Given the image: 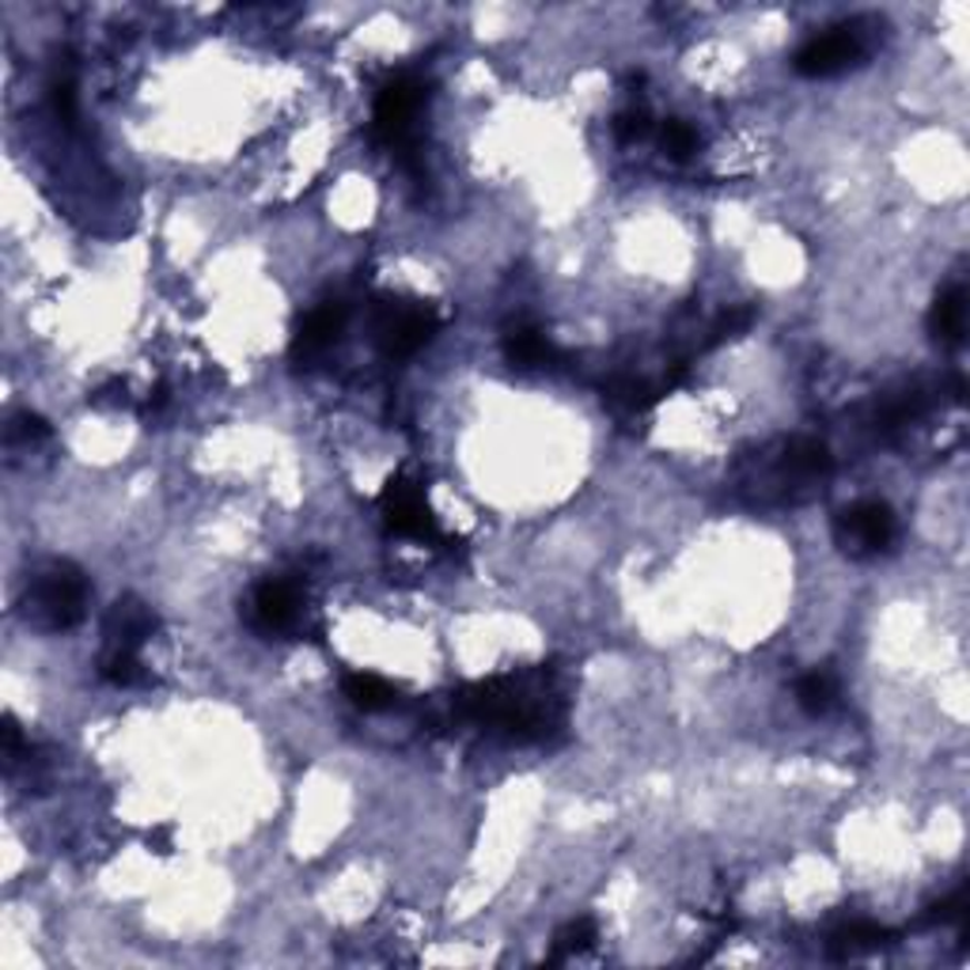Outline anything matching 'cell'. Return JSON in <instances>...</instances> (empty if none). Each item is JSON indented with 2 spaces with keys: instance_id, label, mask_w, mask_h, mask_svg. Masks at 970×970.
<instances>
[{
  "instance_id": "6da1fadb",
  "label": "cell",
  "mask_w": 970,
  "mask_h": 970,
  "mask_svg": "<svg viewBox=\"0 0 970 970\" xmlns=\"http://www.w3.org/2000/svg\"><path fill=\"white\" fill-rule=\"evenodd\" d=\"M88 580L72 561H50L27 588V618L42 630H72L84 618Z\"/></svg>"
},
{
  "instance_id": "7a4b0ae2",
  "label": "cell",
  "mask_w": 970,
  "mask_h": 970,
  "mask_svg": "<svg viewBox=\"0 0 970 970\" xmlns=\"http://www.w3.org/2000/svg\"><path fill=\"white\" fill-rule=\"evenodd\" d=\"M834 539L846 553H876L891 547L894 539V512L883 501H861L846 508L834 523Z\"/></svg>"
},
{
  "instance_id": "3957f363",
  "label": "cell",
  "mask_w": 970,
  "mask_h": 970,
  "mask_svg": "<svg viewBox=\"0 0 970 970\" xmlns=\"http://www.w3.org/2000/svg\"><path fill=\"white\" fill-rule=\"evenodd\" d=\"M380 504L387 516V528L394 534H410V539H429V534H437V520H432L429 504H424V493L413 482L391 478Z\"/></svg>"
},
{
  "instance_id": "277c9868",
  "label": "cell",
  "mask_w": 970,
  "mask_h": 970,
  "mask_svg": "<svg viewBox=\"0 0 970 970\" xmlns=\"http://www.w3.org/2000/svg\"><path fill=\"white\" fill-rule=\"evenodd\" d=\"M857 58H861V39H857L849 27H838V31L823 34V39H811L803 50L797 53V72L811 80L834 77V72L849 69Z\"/></svg>"
},
{
  "instance_id": "5b68a950",
  "label": "cell",
  "mask_w": 970,
  "mask_h": 970,
  "mask_svg": "<svg viewBox=\"0 0 970 970\" xmlns=\"http://www.w3.org/2000/svg\"><path fill=\"white\" fill-rule=\"evenodd\" d=\"M437 334V316L424 308H399L380 322V346L387 357H410Z\"/></svg>"
},
{
  "instance_id": "8992f818",
  "label": "cell",
  "mask_w": 970,
  "mask_h": 970,
  "mask_svg": "<svg viewBox=\"0 0 970 970\" xmlns=\"http://www.w3.org/2000/svg\"><path fill=\"white\" fill-rule=\"evenodd\" d=\"M152 630H156V614L148 611L141 599H133V596L118 599V603L110 607L107 618H103L107 649L137 652L148 641V637H152Z\"/></svg>"
},
{
  "instance_id": "52a82bcc",
  "label": "cell",
  "mask_w": 970,
  "mask_h": 970,
  "mask_svg": "<svg viewBox=\"0 0 970 970\" xmlns=\"http://www.w3.org/2000/svg\"><path fill=\"white\" fill-rule=\"evenodd\" d=\"M418 103H421V88L413 84V80H394L391 88H383L380 103H376V137L387 144L399 141Z\"/></svg>"
},
{
  "instance_id": "ba28073f",
  "label": "cell",
  "mask_w": 970,
  "mask_h": 970,
  "mask_svg": "<svg viewBox=\"0 0 970 970\" xmlns=\"http://www.w3.org/2000/svg\"><path fill=\"white\" fill-rule=\"evenodd\" d=\"M300 614V599H296V588L284 584V580H266L262 588L254 591V622L262 630H289Z\"/></svg>"
},
{
  "instance_id": "9c48e42d",
  "label": "cell",
  "mask_w": 970,
  "mask_h": 970,
  "mask_svg": "<svg viewBox=\"0 0 970 970\" xmlns=\"http://www.w3.org/2000/svg\"><path fill=\"white\" fill-rule=\"evenodd\" d=\"M346 330V308L341 303H322L319 311H311L303 319L300 334H296V357H316L322 349H330Z\"/></svg>"
},
{
  "instance_id": "30bf717a",
  "label": "cell",
  "mask_w": 970,
  "mask_h": 970,
  "mask_svg": "<svg viewBox=\"0 0 970 970\" xmlns=\"http://www.w3.org/2000/svg\"><path fill=\"white\" fill-rule=\"evenodd\" d=\"M929 330L937 341H948V346H959L967 330V292L963 284H951L948 292L937 296L929 311Z\"/></svg>"
},
{
  "instance_id": "8fae6325",
  "label": "cell",
  "mask_w": 970,
  "mask_h": 970,
  "mask_svg": "<svg viewBox=\"0 0 970 970\" xmlns=\"http://www.w3.org/2000/svg\"><path fill=\"white\" fill-rule=\"evenodd\" d=\"M504 357L512 360L516 368H547L550 360L558 357V349L550 346L547 334H539V330L531 327H520L504 338Z\"/></svg>"
},
{
  "instance_id": "7c38bea8",
  "label": "cell",
  "mask_w": 970,
  "mask_h": 970,
  "mask_svg": "<svg viewBox=\"0 0 970 970\" xmlns=\"http://www.w3.org/2000/svg\"><path fill=\"white\" fill-rule=\"evenodd\" d=\"M784 467L792 474H803V478H819V474H830L834 459H830V448L823 440H811V437H797L784 451Z\"/></svg>"
},
{
  "instance_id": "4fadbf2b",
  "label": "cell",
  "mask_w": 970,
  "mask_h": 970,
  "mask_svg": "<svg viewBox=\"0 0 970 970\" xmlns=\"http://www.w3.org/2000/svg\"><path fill=\"white\" fill-rule=\"evenodd\" d=\"M341 687H346V698L364 713H380L394 701V687L380 676H346Z\"/></svg>"
},
{
  "instance_id": "5bb4252c",
  "label": "cell",
  "mask_w": 970,
  "mask_h": 970,
  "mask_svg": "<svg viewBox=\"0 0 970 970\" xmlns=\"http://www.w3.org/2000/svg\"><path fill=\"white\" fill-rule=\"evenodd\" d=\"M838 698V687H834V676H827V671H808L800 682H797V701L803 713L811 717H823L830 706H834Z\"/></svg>"
},
{
  "instance_id": "9a60e30c",
  "label": "cell",
  "mask_w": 970,
  "mask_h": 970,
  "mask_svg": "<svg viewBox=\"0 0 970 970\" xmlns=\"http://www.w3.org/2000/svg\"><path fill=\"white\" fill-rule=\"evenodd\" d=\"M887 937H891L887 929L872 926V921H861V926H849V929L838 932L834 944H830V948H834V956H861V951L883 948Z\"/></svg>"
},
{
  "instance_id": "2e32d148",
  "label": "cell",
  "mask_w": 970,
  "mask_h": 970,
  "mask_svg": "<svg viewBox=\"0 0 970 970\" xmlns=\"http://www.w3.org/2000/svg\"><path fill=\"white\" fill-rule=\"evenodd\" d=\"M99 676L114 687H137L144 682V671L137 663V652H122V649H107L103 652V663H99Z\"/></svg>"
},
{
  "instance_id": "e0dca14e",
  "label": "cell",
  "mask_w": 970,
  "mask_h": 970,
  "mask_svg": "<svg viewBox=\"0 0 970 970\" xmlns=\"http://www.w3.org/2000/svg\"><path fill=\"white\" fill-rule=\"evenodd\" d=\"M591 940H596V921H591V918L569 921V926L558 932V940H553V956L550 959L558 963V959L580 956V951L591 948Z\"/></svg>"
},
{
  "instance_id": "ac0fdd59",
  "label": "cell",
  "mask_w": 970,
  "mask_h": 970,
  "mask_svg": "<svg viewBox=\"0 0 970 970\" xmlns=\"http://www.w3.org/2000/svg\"><path fill=\"white\" fill-rule=\"evenodd\" d=\"M660 144H663V152H668L671 160L682 163V160H690V156L698 152V133L687 122H668V126H663V133H660Z\"/></svg>"
},
{
  "instance_id": "d6986e66",
  "label": "cell",
  "mask_w": 970,
  "mask_h": 970,
  "mask_svg": "<svg viewBox=\"0 0 970 970\" xmlns=\"http://www.w3.org/2000/svg\"><path fill=\"white\" fill-rule=\"evenodd\" d=\"M649 133H652V114L644 107H630V110H622V114L614 118V137L622 144H637V141H644Z\"/></svg>"
},
{
  "instance_id": "ffe728a7",
  "label": "cell",
  "mask_w": 970,
  "mask_h": 970,
  "mask_svg": "<svg viewBox=\"0 0 970 970\" xmlns=\"http://www.w3.org/2000/svg\"><path fill=\"white\" fill-rule=\"evenodd\" d=\"M751 322H754V311H751V308H732V311H724V316L717 319V327H713V341H724V338L743 334V330L751 327Z\"/></svg>"
},
{
  "instance_id": "44dd1931",
  "label": "cell",
  "mask_w": 970,
  "mask_h": 970,
  "mask_svg": "<svg viewBox=\"0 0 970 970\" xmlns=\"http://www.w3.org/2000/svg\"><path fill=\"white\" fill-rule=\"evenodd\" d=\"M50 91H53V110H58V118L69 126L72 118H77V84L64 77V80H53Z\"/></svg>"
},
{
  "instance_id": "7402d4cb",
  "label": "cell",
  "mask_w": 970,
  "mask_h": 970,
  "mask_svg": "<svg viewBox=\"0 0 970 970\" xmlns=\"http://www.w3.org/2000/svg\"><path fill=\"white\" fill-rule=\"evenodd\" d=\"M12 432L23 440H46L50 437V424H46L42 418H34V413H20V418L12 421Z\"/></svg>"
},
{
  "instance_id": "603a6c76",
  "label": "cell",
  "mask_w": 970,
  "mask_h": 970,
  "mask_svg": "<svg viewBox=\"0 0 970 970\" xmlns=\"http://www.w3.org/2000/svg\"><path fill=\"white\" fill-rule=\"evenodd\" d=\"M168 834H171V830H156V834H148V846H160V853H171Z\"/></svg>"
}]
</instances>
